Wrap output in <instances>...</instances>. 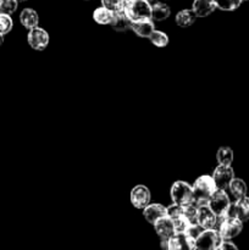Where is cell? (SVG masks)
Here are the masks:
<instances>
[{"mask_svg": "<svg viewBox=\"0 0 249 250\" xmlns=\"http://www.w3.org/2000/svg\"><path fill=\"white\" fill-rule=\"evenodd\" d=\"M197 15L192 9L181 10L177 15H176V23L180 27H189L193 24L197 20Z\"/></svg>", "mask_w": 249, "mask_h": 250, "instance_id": "obj_21", "label": "cell"}, {"mask_svg": "<svg viewBox=\"0 0 249 250\" xmlns=\"http://www.w3.org/2000/svg\"><path fill=\"white\" fill-rule=\"evenodd\" d=\"M208 207L212 210L217 217H224L231 207V202L227 193L222 189H216V192L210 197Z\"/></svg>", "mask_w": 249, "mask_h": 250, "instance_id": "obj_6", "label": "cell"}, {"mask_svg": "<svg viewBox=\"0 0 249 250\" xmlns=\"http://www.w3.org/2000/svg\"><path fill=\"white\" fill-rule=\"evenodd\" d=\"M28 43L36 50H44L49 44V34L41 27H34L28 32Z\"/></svg>", "mask_w": 249, "mask_h": 250, "instance_id": "obj_10", "label": "cell"}, {"mask_svg": "<svg viewBox=\"0 0 249 250\" xmlns=\"http://www.w3.org/2000/svg\"><path fill=\"white\" fill-rule=\"evenodd\" d=\"M243 1H249V0H242V2H243Z\"/></svg>", "mask_w": 249, "mask_h": 250, "instance_id": "obj_35", "label": "cell"}, {"mask_svg": "<svg viewBox=\"0 0 249 250\" xmlns=\"http://www.w3.org/2000/svg\"><path fill=\"white\" fill-rule=\"evenodd\" d=\"M212 178H214V182L216 185L217 189L225 190L226 188H228L229 183L234 178L233 168L231 166L219 165L215 168L214 173H212Z\"/></svg>", "mask_w": 249, "mask_h": 250, "instance_id": "obj_7", "label": "cell"}, {"mask_svg": "<svg viewBox=\"0 0 249 250\" xmlns=\"http://www.w3.org/2000/svg\"><path fill=\"white\" fill-rule=\"evenodd\" d=\"M131 203L137 209H144L150 204V192L145 186H136L131 190Z\"/></svg>", "mask_w": 249, "mask_h": 250, "instance_id": "obj_12", "label": "cell"}, {"mask_svg": "<svg viewBox=\"0 0 249 250\" xmlns=\"http://www.w3.org/2000/svg\"><path fill=\"white\" fill-rule=\"evenodd\" d=\"M193 204L195 207L200 205H207L209 202L210 197L216 192V185L214 182L212 176H200L197 178L193 185Z\"/></svg>", "mask_w": 249, "mask_h": 250, "instance_id": "obj_1", "label": "cell"}, {"mask_svg": "<svg viewBox=\"0 0 249 250\" xmlns=\"http://www.w3.org/2000/svg\"><path fill=\"white\" fill-rule=\"evenodd\" d=\"M149 39H150L151 43L155 46H158V48H164V46H166L168 44L167 34L164 33V32L161 31H154L153 33H151V36L149 37Z\"/></svg>", "mask_w": 249, "mask_h": 250, "instance_id": "obj_25", "label": "cell"}, {"mask_svg": "<svg viewBox=\"0 0 249 250\" xmlns=\"http://www.w3.org/2000/svg\"><path fill=\"white\" fill-rule=\"evenodd\" d=\"M124 10L133 22L151 20V5L146 0H127Z\"/></svg>", "mask_w": 249, "mask_h": 250, "instance_id": "obj_3", "label": "cell"}, {"mask_svg": "<svg viewBox=\"0 0 249 250\" xmlns=\"http://www.w3.org/2000/svg\"><path fill=\"white\" fill-rule=\"evenodd\" d=\"M133 26V21H132L131 17L128 16V14L126 12V10H121V11L114 12V20L111 22V27L114 29L119 32L128 31L132 29Z\"/></svg>", "mask_w": 249, "mask_h": 250, "instance_id": "obj_16", "label": "cell"}, {"mask_svg": "<svg viewBox=\"0 0 249 250\" xmlns=\"http://www.w3.org/2000/svg\"><path fill=\"white\" fill-rule=\"evenodd\" d=\"M228 190L232 194V197L237 200L246 197L247 192H248V188H247L246 182L243 180H241V178H233L231 181V183H229Z\"/></svg>", "mask_w": 249, "mask_h": 250, "instance_id": "obj_20", "label": "cell"}, {"mask_svg": "<svg viewBox=\"0 0 249 250\" xmlns=\"http://www.w3.org/2000/svg\"><path fill=\"white\" fill-rule=\"evenodd\" d=\"M216 9L224 10V11H232L239 7L242 0H214Z\"/></svg>", "mask_w": 249, "mask_h": 250, "instance_id": "obj_26", "label": "cell"}, {"mask_svg": "<svg viewBox=\"0 0 249 250\" xmlns=\"http://www.w3.org/2000/svg\"><path fill=\"white\" fill-rule=\"evenodd\" d=\"M216 250H238V248H237L236 244H233L232 242L222 241V243L220 244L219 248Z\"/></svg>", "mask_w": 249, "mask_h": 250, "instance_id": "obj_32", "label": "cell"}, {"mask_svg": "<svg viewBox=\"0 0 249 250\" xmlns=\"http://www.w3.org/2000/svg\"><path fill=\"white\" fill-rule=\"evenodd\" d=\"M93 19L99 24H111L112 20H114V12L104 6L98 7L93 12Z\"/></svg>", "mask_w": 249, "mask_h": 250, "instance_id": "obj_23", "label": "cell"}, {"mask_svg": "<svg viewBox=\"0 0 249 250\" xmlns=\"http://www.w3.org/2000/svg\"><path fill=\"white\" fill-rule=\"evenodd\" d=\"M146 1H149V2H150V1H151V0H146Z\"/></svg>", "mask_w": 249, "mask_h": 250, "instance_id": "obj_36", "label": "cell"}, {"mask_svg": "<svg viewBox=\"0 0 249 250\" xmlns=\"http://www.w3.org/2000/svg\"><path fill=\"white\" fill-rule=\"evenodd\" d=\"M203 231H204V229H203L199 224H190L189 226L187 227V229L185 231V233L188 234L190 238L197 239L198 236H199Z\"/></svg>", "mask_w": 249, "mask_h": 250, "instance_id": "obj_31", "label": "cell"}, {"mask_svg": "<svg viewBox=\"0 0 249 250\" xmlns=\"http://www.w3.org/2000/svg\"><path fill=\"white\" fill-rule=\"evenodd\" d=\"M167 250H197L195 239L190 238L185 232H177L168 239Z\"/></svg>", "mask_w": 249, "mask_h": 250, "instance_id": "obj_8", "label": "cell"}, {"mask_svg": "<svg viewBox=\"0 0 249 250\" xmlns=\"http://www.w3.org/2000/svg\"><path fill=\"white\" fill-rule=\"evenodd\" d=\"M154 229H155V232L160 237V239H170L176 233L175 225L167 215L159 219L154 224Z\"/></svg>", "mask_w": 249, "mask_h": 250, "instance_id": "obj_14", "label": "cell"}, {"mask_svg": "<svg viewBox=\"0 0 249 250\" xmlns=\"http://www.w3.org/2000/svg\"><path fill=\"white\" fill-rule=\"evenodd\" d=\"M216 9L214 0H194L192 10L198 17H207Z\"/></svg>", "mask_w": 249, "mask_h": 250, "instance_id": "obj_17", "label": "cell"}, {"mask_svg": "<svg viewBox=\"0 0 249 250\" xmlns=\"http://www.w3.org/2000/svg\"><path fill=\"white\" fill-rule=\"evenodd\" d=\"M2 42H4V37H2V34H0V45L2 44Z\"/></svg>", "mask_w": 249, "mask_h": 250, "instance_id": "obj_33", "label": "cell"}, {"mask_svg": "<svg viewBox=\"0 0 249 250\" xmlns=\"http://www.w3.org/2000/svg\"><path fill=\"white\" fill-rule=\"evenodd\" d=\"M17 5H19L17 0H0V14H14L17 9Z\"/></svg>", "mask_w": 249, "mask_h": 250, "instance_id": "obj_27", "label": "cell"}, {"mask_svg": "<svg viewBox=\"0 0 249 250\" xmlns=\"http://www.w3.org/2000/svg\"><path fill=\"white\" fill-rule=\"evenodd\" d=\"M225 216H233L241 220L242 222H247L249 220V198L243 197L237 199L234 203H231L228 211Z\"/></svg>", "mask_w": 249, "mask_h": 250, "instance_id": "obj_9", "label": "cell"}, {"mask_svg": "<svg viewBox=\"0 0 249 250\" xmlns=\"http://www.w3.org/2000/svg\"><path fill=\"white\" fill-rule=\"evenodd\" d=\"M224 239L220 236L216 229H204L195 239L197 250H216Z\"/></svg>", "mask_w": 249, "mask_h": 250, "instance_id": "obj_5", "label": "cell"}, {"mask_svg": "<svg viewBox=\"0 0 249 250\" xmlns=\"http://www.w3.org/2000/svg\"><path fill=\"white\" fill-rule=\"evenodd\" d=\"M126 1L127 0H102V4L103 6L109 9L110 11L117 12L124 9Z\"/></svg>", "mask_w": 249, "mask_h": 250, "instance_id": "obj_28", "label": "cell"}, {"mask_svg": "<svg viewBox=\"0 0 249 250\" xmlns=\"http://www.w3.org/2000/svg\"><path fill=\"white\" fill-rule=\"evenodd\" d=\"M171 199L173 204L185 208L193 204V188L183 181H177L171 187Z\"/></svg>", "mask_w": 249, "mask_h": 250, "instance_id": "obj_4", "label": "cell"}, {"mask_svg": "<svg viewBox=\"0 0 249 250\" xmlns=\"http://www.w3.org/2000/svg\"><path fill=\"white\" fill-rule=\"evenodd\" d=\"M143 215L144 219L149 222V224L154 225L159 219L166 216L167 215V210L166 207L161 204H149L148 207H145L143 209Z\"/></svg>", "mask_w": 249, "mask_h": 250, "instance_id": "obj_15", "label": "cell"}, {"mask_svg": "<svg viewBox=\"0 0 249 250\" xmlns=\"http://www.w3.org/2000/svg\"><path fill=\"white\" fill-rule=\"evenodd\" d=\"M216 159L219 165H225V166H231L232 161H233V151L228 146H222L217 150Z\"/></svg>", "mask_w": 249, "mask_h": 250, "instance_id": "obj_24", "label": "cell"}, {"mask_svg": "<svg viewBox=\"0 0 249 250\" xmlns=\"http://www.w3.org/2000/svg\"><path fill=\"white\" fill-rule=\"evenodd\" d=\"M170 7L164 2H156L151 5V20L153 21H164L170 16Z\"/></svg>", "mask_w": 249, "mask_h": 250, "instance_id": "obj_22", "label": "cell"}, {"mask_svg": "<svg viewBox=\"0 0 249 250\" xmlns=\"http://www.w3.org/2000/svg\"><path fill=\"white\" fill-rule=\"evenodd\" d=\"M17 1H19V2H23V1H26V0H17Z\"/></svg>", "mask_w": 249, "mask_h": 250, "instance_id": "obj_34", "label": "cell"}, {"mask_svg": "<svg viewBox=\"0 0 249 250\" xmlns=\"http://www.w3.org/2000/svg\"><path fill=\"white\" fill-rule=\"evenodd\" d=\"M197 220L198 224H199L204 229H215L217 224V216L212 212V210L208 207V204L198 207Z\"/></svg>", "mask_w": 249, "mask_h": 250, "instance_id": "obj_13", "label": "cell"}, {"mask_svg": "<svg viewBox=\"0 0 249 250\" xmlns=\"http://www.w3.org/2000/svg\"><path fill=\"white\" fill-rule=\"evenodd\" d=\"M183 215L189 224H198V208L194 204L183 208Z\"/></svg>", "mask_w": 249, "mask_h": 250, "instance_id": "obj_29", "label": "cell"}, {"mask_svg": "<svg viewBox=\"0 0 249 250\" xmlns=\"http://www.w3.org/2000/svg\"><path fill=\"white\" fill-rule=\"evenodd\" d=\"M166 210H167V216L172 220L173 225H175L176 233L185 232L190 224L186 220L185 215H183V208L177 204H172L166 208Z\"/></svg>", "mask_w": 249, "mask_h": 250, "instance_id": "obj_11", "label": "cell"}, {"mask_svg": "<svg viewBox=\"0 0 249 250\" xmlns=\"http://www.w3.org/2000/svg\"><path fill=\"white\" fill-rule=\"evenodd\" d=\"M20 21H21L22 26L28 29H32L38 26V14L33 9H23L21 15H20Z\"/></svg>", "mask_w": 249, "mask_h": 250, "instance_id": "obj_19", "label": "cell"}, {"mask_svg": "<svg viewBox=\"0 0 249 250\" xmlns=\"http://www.w3.org/2000/svg\"><path fill=\"white\" fill-rule=\"evenodd\" d=\"M215 229L219 231L224 241H231L238 236L243 229V222L233 216L217 217V224Z\"/></svg>", "mask_w": 249, "mask_h": 250, "instance_id": "obj_2", "label": "cell"}, {"mask_svg": "<svg viewBox=\"0 0 249 250\" xmlns=\"http://www.w3.org/2000/svg\"><path fill=\"white\" fill-rule=\"evenodd\" d=\"M12 19L10 17V15H4L0 14V34H6L9 33L12 29Z\"/></svg>", "mask_w": 249, "mask_h": 250, "instance_id": "obj_30", "label": "cell"}, {"mask_svg": "<svg viewBox=\"0 0 249 250\" xmlns=\"http://www.w3.org/2000/svg\"><path fill=\"white\" fill-rule=\"evenodd\" d=\"M132 31H133L137 36L142 37V38H149V37L151 36V33L155 31L153 20H143V21L133 22Z\"/></svg>", "mask_w": 249, "mask_h": 250, "instance_id": "obj_18", "label": "cell"}]
</instances>
